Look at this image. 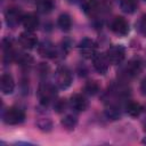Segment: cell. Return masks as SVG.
Here are the masks:
<instances>
[{"mask_svg":"<svg viewBox=\"0 0 146 146\" xmlns=\"http://www.w3.org/2000/svg\"><path fill=\"white\" fill-rule=\"evenodd\" d=\"M3 122L6 124H10V125H16L22 123L25 120V112L16 106L9 107L8 110H6V112L3 113Z\"/></svg>","mask_w":146,"mask_h":146,"instance_id":"6da1fadb","label":"cell"},{"mask_svg":"<svg viewBox=\"0 0 146 146\" xmlns=\"http://www.w3.org/2000/svg\"><path fill=\"white\" fill-rule=\"evenodd\" d=\"M72 73L66 66H59L55 73V81L58 88L60 89H66L71 86L72 83Z\"/></svg>","mask_w":146,"mask_h":146,"instance_id":"7a4b0ae2","label":"cell"},{"mask_svg":"<svg viewBox=\"0 0 146 146\" xmlns=\"http://www.w3.org/2000/svg\"><path fill=\"white\" fill-rule=\"evenodd\" d=\"M79 51L84 58H92L97 54V43L90 38H84L79 43Z\"/></svg>","mask_w":146,"mask_h":146,"instance_id":"3957f363","label":"cell"},{"mask_svg":"<svg viewBox=\"0 0 146 146\" xmlns=\"http://www.w3.org/2000/svg\"><path fill=\"white\" fill-rule=\"evenodd\" d=\"M106 56L111 64H121L125 58V49L120 44H114L107 49Z\"/></svg>","mask_w":146,"mask_h":146,"instance_id":"277c9868","label":"cell"},{"mask_svg":"<svg viewBox=\"0 0 146 146\" xmlns=\"http://www.w3.org/2000/svg\"><path fill=\"white\" fill-rule=\"evenodd\" d=\"M39 98L41 104L48 105L56 97V88L50 83H42L39 88Z\"/></svg>","mask_w":146,"mask_h":146,"instance_id":"5b68a950","label":"cell"},{"mask_svg":"<svg viewBox=\"0 0 146 146\" xmlns=\"http://www.w3.org/2000/svg\"><path fill=\"white\" fill-rule=\"evenodd\" d=\"M111 30L116 35L124 36L129 33V24L123 17L116 16V17H114V19L111 23Z\"/></svg>","mask_w":146,"mask_h":146,"instance_id":"8992f818","label":"cell"},{"mask_svg":"<svg viewBox=\"0 0 146 146\" xmlns=\"http://www.w3.org/2000/svg\"><path fill=\"white\" fill-rule=\"evenodd\" d=\"M23 13L19 10V8H15V7H10L7 9L6 14H5V18H6V23L11 26L15 27L17 26L19 23H22L23 19Z\"/></svg>","mask_w":146,"mask_h":146,"instance_id":"52a82bcc","label":"cell"},{"mask_svg":"<svg viewBox=\"0 0 146 146\" xmlns=\"http://www.w3.org/2000/svg\"><path fill=\"white\" fill-rule=\"evenodd\" d=\"M92 65L99 74H105L110 67V60L106 54H96L92 57Z\"/></svg>","mask_w":146,"mask_h":146,"instance_id":"ba28073f","label":"cell"},{"mask_svg":"<svg viewBox=\"0 0 146 146\" xmlns=\"http://www.w3.org/2000/svg\"><path fill=\"white\" fill-rule=\"evenodd\" d=\"M18 41H19V44L25 49H32L38 43V39L32 31H25L21 33Z\"/></svg>","mask_w":146,"mask_h":146,"instance_id":"9c48e42d","label":"cell"},{"mask_svg":"<svg viewBox=\"0 0 146 146\" xmlns=\"http://www.w3.org/2000/svg\"><path fill=\"white\" fill-rule=\"evenodd\" d=\"M0 89L3 95L13 94L15 89V81L9 73H3L0 78Z\"/></svg>","mask_w":146,"mask_h":146,"instance_id":"30bf717a","label":"cell"},{"mask_svg":"<svg viewBox=\"0 0 146 146\" xmlns=\"http://www.w3.org/2000/svg\"><path fill=\"white\" fill-rule=\"evenodd\" d=\"M70 105L75 112H83L88 107V100L83 95L74 94L70 99Z\"/></svg>","mask_w":146,"mask_h":146,"instance_id":"8fae6325","label":"cell"},{"mask_svg":"<svg viewBox=\"0 0 146 146\" xmlns=\"http://www.w3.org/2000/svg\"><path fill=\"white\" fill-rule=\"evenodd\" d=\"M22 24L23 26L25 27L26 31H35L39 26V18L35 14L33 13H29V14H25L23 16V19H22Z\"/></svg>","mask_w":146,"mask_h":146,"instance_id":"7c38bea8","label":"cell"},{"mask_svg":"<svg viewBox=\"0 0 146 146\" xmlns=\"http://www.w3.org/2000/svg\"><path fill=\"white\" fill-rule=\"evenodd\" d=\"M141 67H143V64H141V60L138 59V58H133L131 60L128 62L127 66H125V73L130 78H133V76H137L140 71H141Z\"/></svg>","mask_w":146,"mask_h":146,"instance_id":"4fadbf2b","label":"cell"},{"mask_svg":"<svg viewBox=\"0 0 146 146\" xmlns=\"http://www.w3.org/2000/svg\"><path fill=\"white\" fill-rule=\"evenodd\" d=\"M80 6H81L82 11L87 15H94L98 10L97 0H81Z\"/></svg>","mask_w":146,"mask_h":146,"instance_id":"5bb4252c","label":"cell"},{"mask_svg":"<svg viewBox=\"0 0 146 146\" xmlns=\"http://www.w3.org/2000/svg\"><path fill=\"white\" fill-rule=\"evenodd\" d=\"M57 25L59 26V29L62 31H70L71 30V26H72V19H71V16L66 13L64 14H60L58 16V19H57Z\"/></svg>","mask_w":146,"mask_h":146,"instance_id":"9a60e30c","label":"cell"},{"mask_svg":"<svg viewBox=\"0 0 146 146\" xmlns=\"http://www.w3.org/2000/svg\"><path fill=\"white\" fill-rule=\"evenodd\" d=\"M125 112H127L130 116H138V115L143 112V106H141L138 102L130 100V102H128L127 105H125Z\"/></svg>","mask_w":146,"mask_h":146,"instance_id":"2e32d148","label":"cell"},{"mask_svg":"<svg viewBox=\"0 0 146 146\" xmlns=\"http://www.w3.org/2000/svg\"><path fill=\"white\" fill-rule=\"evenodd\" d=\"M39 52L43 57H54L56 55V49H55L54 44H51L49 42H44V43H42V46H40Z\"/></svg>","mask_w":146,"mask_h":146,"instance_id":"e0dca14e","label":"cell"},{"mask_svg":"<svg viewBox=\"0 0 146 146\" xmlns=\"http://www.w3.org/2000/svg\"><path fill=\"white\" fill-rule=\"evenodd\" d=\"M36 9L42 14H48L54 7V0H36Z\"/></svg>","mask_w":146,"mask_h":146,"instance_id":"ac0fdd59","label":"cell"},{"mask_svg":"<svg viewBox=\"0 0 146 146\" xmlns=\"http://www.w3.org/2000/svg\"><path fill=\"white\" fill-rule=\"evenodd\" d=\"M138 7L137 0H121V9L127 14H132Z\"/></svg>","mask_w":146,"mask_h":146,"instance_id":"d6986e66","label":"cell"},{"mask_svg":"<svg viewBox=\"0 0 146 146\" xmlns=\"http://www.w3.org/2000/svg\"><path fill=\"white\" fill-rule=\"evenodd\" d=\"M84 91H86L88 95H91V96L96 95V94L99 91V84H98V82H97V81H94V80L88 81V82L84 84Z\"/></svg>","mask_w":146,"mask_h":146,"instance_id":"ffe728a7","label":"cell"},{"mask_svg":"<svg viewBox=\"0 0 146 146\" xmlns=\"http://www.w3.org/2000/svg\"><path fill=\"white\" fill-rule=\"evenodd\" d=\"M76 122H78V120H76V117H74L73 115H66V116L62 120V124L64 125V128H66V129H68V130L74 129V127L76 125Z\"/></svg>","mask_w":146,"mask_h":146,"instance_id":"44dd1931","label":"cell"},{"mask_svg":"<svg viewBox=\"0 0 146 146\" xmlns=\"http://www.w3.org/2000/svg\"><path fill=\"white\" fill-rule=\"evenodd\" d=\"M136 29L141 35H146V14L141 15L136 23Z\"/></svg>","mask_w":146,"mask_h":146,"instance_id":"7402d4cb","label":"cell"},{"mask_svg":"<svg viewBox=\"0 0 146 146\" xmlns=\"http://www.w3.org/2000/svg\"><path fill=\"white\" fill-rule=\"evenodd\" d=\"M54 107H55V111H56L57 113L64 112V110H65V107H66V102H65V99H58V100H56Z\"/></svg>","mask_w":146,"mask_h":146,"instance_id":"603a6c76","label":"cell"},{"mask_svg":"<svg viewBox=\"0 0 146 146\" xmlns=\"http://www.w3.org/2000/svg\"><path fill=\"white\" fill-rule=\"evenodd\" d=\"M106 114H107V116H110L112 119H117L120 116V111L117 110V107L111 106L106 110Z\"/></svg>","mask_w":146,"mask_h":146,"instance_id":"cb8c5ba5","label":"cell"},{"mask_svg":"<svg viewBox=\"0 0 146 146\" xmlns=\"http://www.w3.org/2000/svg\"><path fill=\"white\" fill-rule=\"evenodd\" d=\"M140 90L144 95H146V78L141 81V84H140Z\"/></svg>","mask_w":146,"mask_h":146,"instance_id":"d4e9b609","label":"cell"}]
</instances>
